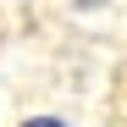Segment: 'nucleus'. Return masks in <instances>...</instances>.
I'll use <instances>...</instances> for the list:
<instances>
[{"label":"nucleus","instance_id":"nucleus-1","mask_svg":"<svg viewBox=\"0 0 127 127\" xmlns=\"http://www.w3.org/2000/svg\"><path fill=\"white\" fill-rule=\"evenodd\" d=\"M22 127H66V122H55V116H33V122H22Z\"/></svg>","mask_w":127,"mask_h":127},{"label":"nucleus","instance_id":"nucleus-2","mask_svg":"<svg viewBox=\"0 0 127 127\" xmlns=\"http://www.w3.org/2000/svg\"><path fill=\"white\" fill-rule=\"evenodd\" d=\"M77 6H99V0H77Z\"/></svg>","mask_w":127,"mask_h":127}]
</instances>
